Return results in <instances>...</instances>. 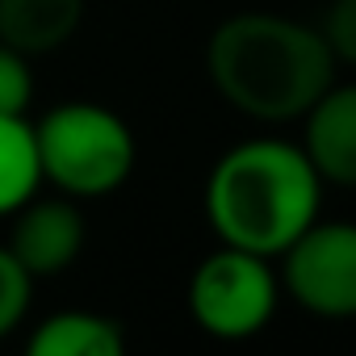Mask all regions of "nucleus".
I'll list each match as a JSON object with an SVG mask.
<instances>
[{"label":"nucleus","mask_w":356,"mask_h":356,"mask_svg":"<svg viewBox=\"0 0 356 356\" xmlns=\"http://www.w3.org/2000/svg\"><path fill=\"white\" fill-rule=\"evenodd\" d=\"M80 248H84V214L67 197H51V202L30 197L9 235V252L22 260L30 277L63 273L80 256Z\"/></svg>","instance_id":"obj_7"},{"label":"nucleus","mask_w":356,"mask_h":356,"mask_svg":"<svg viewBox=\"0 0 356 356\" xmlns=\"http://www.w3.org/2000/svg\"><path fill=\"white\" fill-rule=\"evenodd\" d=\"M30 273L22 268V260L0 248V339H5L30 310Z\"/></svg>","instance_id":"obj_11"},{"label":"nucleus","mask_w":356,"mask_h":356,"mask_svg":"<svg viewBox=\"0 0 356 356\" xmlns=\"http://www.w3.org/2000/svg\"><path fill=\"white\" fill-rule=\"evenodd\" d=\"M26 348H30V356H122L126 331L109 314L59 310L34 327Z\"/></svg>","instance_id":"obj_9"},{"label":"nucleus","mask_w":356,"mask_h":356,"mask_svg":"<svg viewBox=\"0 0 356 356\" xmlns=\"http://www.w3.org/2000/svg\"><path fill=\"white\" fill-rule=\"evenodd\" d=\"M42 185L34 126L22 113H0V214H17Z\"/></svg>","instance_id":"obj_10"},{"label":"nucleus","mask_w":356,"mask_h":356,"mask_svg":"<svg viewBox=\"0 0 356 356\" xmlns=\"http://www.w3.org/2000/svg\"><path fill=\"white\" fill-rule=\"evenodd\" d=\"M302 151L310 155L323 185L356 189V80L327 84L302 113Z\"/></svg>","instance_id":"obj_6"},{"label":"nucleus","mask_w":356,"mask_h":356,"mask_svg":"<svg viewBox=\"0 0 356 356\" xmlns=\"http://www.w3.org/2000/svg\"><path fill=\"white\" fill-rule=\"evenodd\" d=\"M281 293L318 318H356V222L314 218L281 252Z\"/></svg>","instance_id":"obj_5"},{"label":"nucleus","mask_w":356,"mask_h":356,"mask_svg":"<svg viewBox=\"0 0 356 356\" xmlns=\"http://www.w3.org/2000/svg\"><path fill=\"white\" fill-rule=\"evenodd\" d=\"M42 181L67 197H105L126 185L134 172V134L130 126L92 101H67L34 126Z\"/></svg>","instance_id":"obj_3"},{"label":"nucleus","mask_w":356,"mask_h":356,"mask_svg":"<svg viewBox=\"0 0 356 356\" xmlns=\"http://www.w3.org/2000/svg\"><path fill=\"white\" fill-rule=\"evenodd\" d=\"M323 38L335 55V63L356 67V0H331L323 13Z\"/></svg>","instance_id":"obj_13"},{"label":"nucleus","mask_w":356,"mask_h":356,"mask_svg":"<svg viewBox=\"0 0 356 356\" xmlns=\"http://www.w3.org/2000/svg\"><path fill=\"white\" fill-rule=\"evenodd\" d=\"M335 67L323 30L281 13H235L206 47V72L218 97L256 122L302 118L335 84Z\"/></svg>","instance_id":"obj_1"},{"label":"nucleus","mask_w":356,"mask_h":356,"mask_svg":"<svg viewBox=\"0 0 356 356\" xmlns=\"http://www.w3.org/2000/svg\"><path fill=\"white\" fill-rule=\"evenodd\" d=\"M281 302V277L273 273L268 256L243 248H218L206 256L189 277V314L193 323L227 343L260 335Z\"/></svg>","instance_id":"obj_4"},{"label":"nucleus","mask_w":356,"mask_h":356,"mask_svg":"<svg viewBox=\"0 0 356 356\" xmlns=\"http://www.w3.org/2000/svg\"><path fill=\"white\" fill-rule=\"evenodd\" d=\"M84 22V0H0V42L22 55L63 47Z\"/></svg>","instance_id":"obj_8"},{"label":"nucleus","mask_w":356,"mask_h":356,"mask_svg":"<svg viewBox=\"0 0 356 356\" xmlns=\"http://www.w3.org/2000/svg\"><path fill=\"white\" fill-rule=\"evenodd\" d=\"M34 97V76L22 51L0 42V113H26Z\"/></svg>","instance_id":"obj_12"},{"label":"nucleus","mask_w":356,"mask_h":356,"mask_svg":"<svg viewBox=\"0 0 356 356\" xmlns=\"http://www.w3.org/2000/svg\"><path fill=\"white\" fill-rule=\"evenodd\" d=\"M323 210V176L302 143L248 138L222 151L206 181V218L227 248L281 256Z\"/></svg>","instance_id":"obj_2"}]
</instances>
